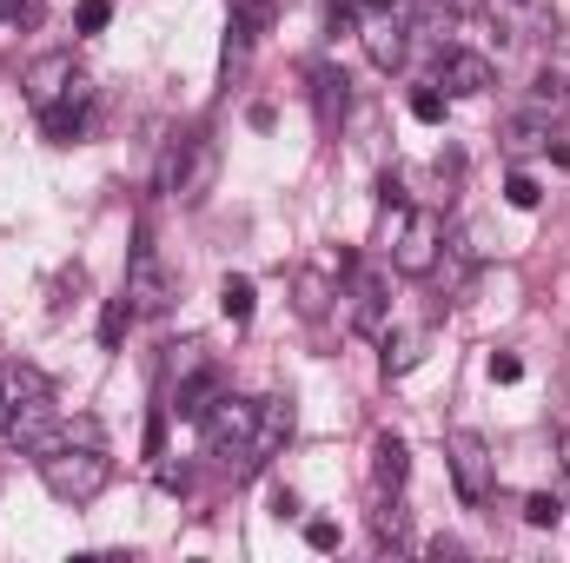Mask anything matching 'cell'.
<instances>
[{"label":"cell","mask_w":570,"mask_h":563,"mask_svg":"<svg viewBox=\"0 0 570 563\" xmlns=\"http://www.w3.org/2000/svg\"><path fill=\"white\" fill-rule=\"evenodd\" d=\"M438 87L458 93V100H471V93H491V87H498V67H491L484 53H471V47H451V53L438 60Z\"/></svg>","instance_id":"obj_9"},{"label":"cell","mask_w":570,"mask_h":563,"mask_svg":"<svg viewBox=\"0 0 570 563\" xmlns=\"http://www.w3.org/2000/svg\"><path fill=\"white\" fill-rule=\"evenodd\" d=\"M253 305H259V292H253L246 273H226V279H219V312H226L233 325H246V318H253Z\"/></svg>","instance_id":"obj_19"},{"label":"cell","mask_w":570,"mask_h":563,"mask_svg":"<svg viewBox=\"0 0 570 563\" xmlns=\"http://www.w3.org/2000/svg\"><path fill=\"white\" fill-rule=\"evenodd\" d=\"M273 517H298V497L292 491H273Z\"/></svg>","instance_id":"obj_34"},{"label":"cell","mask_w":570,"mask_h":563,"mask_svg":"<svg viewBox=\"0 0 570 563\" xmlns=\"http://www.w3.org/2000/svg\"><path fill=\"white\" fill-rule=\"evenodd\" d=\"M345 312H352V332L358 338H385V318H392V298H385V273H358L345 285Z\"/></svg>","instance_id":"obj_7"},{"label":"cell","mask_w":570,"mask_h":563,"mask_svg":"<svg viewBox=\"0 0 570 563\" xmlns=\"http://www.w3.org/2000/svg\"><path fill=\"white\" fill-rule=\"evenodd\" d=\"M20 87H27V100H33V113H40V107H53V100H67L73 87H87V73L73 67V53H40V60L27 67V80H20Z\"/></svg>","instance_id":"obj_8"},{"label":"cell","mask_w":570,"mask_h":563,"mask_svg":"<svg viewBox=\"0 0 570 563\" xmlns=\"http://www.w3.org/2000/svg\"><path fill=\"white\" fill-rule=\"evenodd\" d=\"M40 484L60 497V504H94L107 484H114V457L100 444H60L40 457Z\"/></svg>","instance_id":"obj_2"},{"label":"cell","mask_w":570,"mask_h":563,"mask_svg":"<svg viewBox=\"0 0 570 563\" xmlns=\"http://www.w3.org/2000/svg\"><path fill=\"white\" fill-rule=\"evenodd\" d=\"M372 531H379V544H405V504H399V491H385V504L372 511Z\"/></svg>","instance_id":"obj_22"},{"label":"cell","mask_w":570,"mask_h":563,"mask_svg":"<svg viewBox=\"0 0 570 563\" xmlns=\"http://www.w3.org/2000/svg\"><path fill=\"white\" fill-rule=\"evenodd\" d=\"M253 418H259V398H219L213 412H206V451L219 457V471L239 484V477H259V457H253Z\"/></svg>","instance_id":"obj_1"},{"label":"cell","mask_w":570,"mask_h":563,"mask_svg":"<svg viewBox=\"0 0 570 563\" xmlns=\"http://www.w3.org/2000/svg\"><path fill=\"white\" fill-rule=\"evenodd\" d=\"M305 544H312L318 557H332V551H338V524H332V517H312V524H305Z\"/></svg>","instance_id":"obj_28"},{"label":"cell","mask_w":570,"mask_h":563,"mask_svg":"<svg viewBox=\"0 0 570 563\" xmlns=\"http://www.w3.org/2000/svg\"><path fill=\"white\" fill-rule=\"evenodd\" d=\"M186 152H193V134H173L166 152H159V172H153V186L173 199V186H179V172H186Z\"/></svg>","instance_id":"obj_21"},{"label":"cell","mask_w":570,"mask_h":563,"mask_svg":"<svg viewBox=\"0 0 570 563\" xmlns=\"http://www.w3.org/2000/svg\"><path fill=\"white\" fill-rule=\"evenodd\" d=\"M372 477H379V491H405V477H412V451H405V437H372Z\"/></svg>","instance_id":"obj_15"},{"label":"cell","mask_w":570,"mask_h":563,"mask_svg":"<svg viewBox=\"0 0 570 563\" xmlns=\"http://www.w3.org/2000/svg\"><path fill=\"white\" fill-rule=\"evenodd\" d=\"M120 292L134 298V312L140 318H159V312H173V298H179V279H173V266L159 259V246L140 233V246H134V259H127V279Z\"/></svg>","instance_id":"obj_4"},{"label":"cell","mask_w":570,"mask_h":563,"mask_svg":"<svg viewBox=\"0 0 570 563\" xmlns=\"http://www.w3.org/2000/svg\"><path fill=\"white\" fill-rule=\"evenodd\" d=\"M233 20H239L246 33H273V20H279V0H233Z\"/></svg>","instance_id":"obj_24"},{"label":"cell","mask_w":570,"mask_h":563,"mask_svg":"<svg viewBox=\"0 0 570 563\" xmlns=\"http://www.w3.org/2000/svg\"><path fill=\"white\" fill-rule=\"evenodd\" d=\"M159 484H166V491H186V484H193V471H186V464H159Z\"/></svg>","instance_id":"obj_33"},{"label":"cell","mask_w":570,"mask_h":563,"mask_svg":"<svg viewBox=\"0 0 570 563\" xmlns=\"http://www.w3.org/2000/svg\"><path fill=\"white\" fill-rule=\"evenodd\" d=\"M444 107H451V93H444V87H419V93H412V120H425V127L444 120Z\"/></svg>","instance_id":"obj_26"},{"label":"cell","mask_w":570,"mask_h":563,"mask_svg":"<svg viewBox=\"0 0 570 563\" xmlns=\"http://www.w3.org/2000/svg\"><path fill=\"white\" fill-rule=\"evenodd\" d=\"M431 352V325H419V332H392L385 338V378H405V372H419Z\"/></svg>","instance_id":"obj_16"},{"label":"cell","mask_w":570,"mask_h":563,"mask_svg":"<svg viewBox=\"0 0 570 563\" xmlns=\"http://www.w3.org/2000/svg\"><path fill=\"white\" fill-rule=\"evenodd\" d=\"M524 378V358L518 352H491V385H518Z\"/></svg>","instance_id":"obj_29"},{"label":"cell","mask_w":570,"mask_h":563,"mask_svg":"<svg viewBox=\"0 0 570 563\" xmlns=\"http://www.w3.org/2000/svg\"><path fill=\"white\" fill-rule=\"evenodd\" d=\"M438 259H444V213H431V206H405V226H399V239H392V266L405 273V279H431L438 273Z\"/></svg>","instance_id":"obj_5"},{"label":"cell","mask_w":570,"mask_h":563,"mask_svg":"<svg viewBox=\"0 0 570 563\" xmlns=\"http://www.w3.org/2000/svg\"><path fill=\"white\" fill-rule=\"evenodd\" d=\"M524 113H538L544 127H564L570 120V73H538L531 93H524Z\"/></svg>","instance_id":"obj_14"},{"label":"cell","mask_w":570,"mask_h":563,"mask_svg":"<svg viewBox=\"0 0 570 563\" xmlns=\"http://www.w3.org/2000/svg\"><path fill=\"white\" fill-rule=\"evenodd\" d=\"M219 398H226V372H219V365H186L173 412H179L186 424H206V412H213Z\"/></svg>","instance_id":"obj_12"},{"label":"cell","mask_w":570,"mask_h":563,"mask_svg":"<svg viewBox=\"0 0 570 563\" xmlns=\"http://www.w3.org/2000/svg\"><path fill=\"white\" fill-rule=\"evenodd\" d=\"M87 113H94V80L87 87H73L67 100H53V107H40V134L53 146H73L87 140Z\"/></svg>","instance_id":"obj_11"},{"label":"cell","mask_w":570,"mask_h":563,"mask_svg":"<svg viewBox=\"0 0 570 563\" xmlns=\"http://www.w3.org/2000/svg\"><path fill=\"white\" fill-rule=\"evenodd\" d=\"M80 292H87V273H80V266L60 273V279H53V312H67V298H80Z\"/></svg>","instance_id":"obj_30"},{"label":"cell","mask_w":570,"mask_h":563,"mask_svg":"<svg viewBox=\"0 0 570 563\" xmlns=\"http://www.w3.org/2000/svg\"><path fill=\"white\" fill-rule=\"evenodd\" d=\"M107 20H114V0H80V7H73V27H80V33H100Z\"/></svg>","instance_id":"obj_27"},{"label":"cell","mask_w":570,"mask_h":563,"mask_svg":"<svg viewBox=\"0 0 570 563\" xmlns=\"http://www.w3.org/2000/svg\"><path fill=\"white\" fill-rule=\"evenodd\" d=\"M298 292H305V298H298V312H312V318H318V312H325V285H318V279H305Z\"/></svg>","instance_id":"obj_32"},{"label":"cell","mask_w":570,"mask_h":563,"mask_svg":"<svg viewBox=\"0 0 570 563\" xmlns=\"http://www.w3.org/2000/svg\"><path fill=\"white\" fill-rule=\"evenodd\" d=\"M312 100H318V127L332 134L345 120V73L338 67H312Z\"/></svg>","instance_id":"obj_17"},{"label":"cell","mask_w":570,"mask_h":563,"mask_svg":"<svg viewBox=\"0 0 570 563\" xmlns=\"http://www.w3.org/2000/svg\"><path fill=\"white\" fill-rule=\"evenodd\" d=\"M444 457H451V484H458V497H464V504H484L491 484H498V457H491V444H484L478 431H451Z\"/></svg>","instance_id":"obj_6"},{"label":"cell","mask_w":570,"mask_h":563,"mask_svg":"<svg viewBox=\"0 0 570 563\" xmlns=\"http://www.w3.org/2000/svg\"><path fill=\"white\" fill-rule=\"evenodd\" d=\"M134 318H140V312H134V298H127V292H120V298H107V312H100V345H107V352H120Z\"/></svg>","instance_id":"obj_20"},{"label":"cell","mask_w":570,"mask_h":563,"mask_svg":"<svg viewBox=\"0 0 570 563\" xmlns=\"http://www.w3.org/2000/svg\"><path fill=\"white\" fill-rule=\"evenodd\" d=\"M292 424H298V412H292V392H273V398H259V418H253V457H259V471H266V464H273V457L285 451Z\"/></svg>","instance_id":"obj_10"},{"label":"cell","mask_w":570,"mask_h":563,"mask_svg":"<svg viewBox=\"0 0 570 563\" xmlns=\"http://www.w3.org/2000/svg\"><path fill=\"white\" fill-rule=\"evenodd\" d=\"M0 424H7V372H0Z\"/></svg>","instance_id":"obj_36"},{"label":"cell","mask_w":570,"mask_h":563,"mask_svg":"<svg viewBox=\"0 0 570 563\" xmlns=\"http://www.w3.org/2000/svg\"><path fill=\"white\" fill-rule=\"evenodd\" d=\"M213 172H219V152H213L206 134H193V152H186V172H179L173 199H179V206H199V199L213 192Z\"/></svg>","instance_id":"obj_13"},{"label":"cell","mask_w":570,"mask_h":563,"mask_svg":"<svg viewBox=\"0 0 570 563\" xmlns=\"http://www.w3.org/2000/svg\"><path fill=\"white\" fill-rule=\"evenodd\" d=\"M352 27H358V40H365V53H372V67H405V33H412V20H405V7L399 0H352Z\"/></svg>","instance_id":"obj_3"},{"label":"cell","mask_w":570,"mask_h":563,"mask_svg":"<svg viewBox=\"0 0 570 563\" xmlns=\"http://www.w3.org/2000/svg\"><path fill=\"white\" fill-rule=\"evenodd\" d=\"M444 7H451V13H484L491 0H444Z\"/></svg>","instance_id":"obj_35"},{"label":"cell","mask_w":570,"mask_h":563,"mask_svg":"<svg viewBox=\"0 0 570 563\" xmlns=\"http://www.w3.org/2000/svg\"><path fill=\"white\" fill-rule=\"evenodd\" d=\"M504 199H511V206H518V213H538V206H544V186H538V179H531V172H524V166H518V172H511V179H504Z\"/></svg>","instance_id":"obj_25"},{"label":"cell","mask_w":570,"mask_h":563,"mask_svg":"<svg viewBox=\"0 0 570 563\" xmlns=\"http://www.w3.org/2000/svg\"><path fill=\"white\" fill-rule=\"evenodd\" d=\"M564 477H570V444H564Z\"/></svg>","instance_id":"obj_37"},{"label":"cell","mask_w":570,"mask_h":563,"mask_svg":"<svg viewBox=\"0 0 570 563\" xmlns=\"http://www.w3.org/2000/svg\"><path fill=\"white\" fill-rule=\"evenodd\" d=\"M551 140H558V127H544L538 113H518V120L504 127V152H511V159H531V152H551Z\"/></svg>","instance_id":"obj_18"},{"label":"cell","mask_w":570,"mask_h":563,"mask_svg":"<svg viewBox=\"0 0 570 563\" xmlns=\"http://www.w3.org/2000/svg\"><path fill=\"white\" fill-rule=\"evenodd\" d=\"M558 517H564V497H551V491H531L524 497V524L531 531H558Z\"/></svg>","instance_id":"obj_23"},{"label":"cell","mask_w":570,"mask_h":563,"mask_svg":"<svg viewBox=\"0 0 570 563\" xmlns=\"http://www.w3.org/2000/svg\"><path fill=\"white\" fill-rule=\"evenodd\" d=\"M146 457H166V405H153L146 418Z\"/></svg>","instance_id":"obj_31"}]
</instances>
